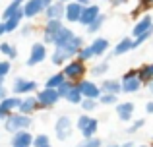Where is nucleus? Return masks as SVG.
<instances>
[{"instance_id": "a878e982", "label": "nucleus", "mask_w": 153, "mask_h": 147, "mask_svg": "<svg viewBox=\"0 0 153 147\" xmlns=\"http://www.w3.org/2000/svg\"><path fill=\"white\" fill-rule=\"evenodd\" d=\"M70 58L72 56L68 52H64V50H60V49H54V50H52V54H51V64L56 66V68H62Z\"/></svg>"}, {"instance_id": "c9c22d12", "label": "nucleus", "mask_w": 153, "mask_h": 147, "mask_svg": "<svg viewBox=\"0 0 153 147\" xmlns=\"http://www.w3.org/2000/svg\"><path fill=\"white\" fill-rule=\"evenodd\" d=\"M76 58H78V60H82V62H89V60H93V52H91V49H89V45H83L82 49L78 50V52H76Z\"/></svg>"}, {"instance_id": "72a5a7b5", "label": "nucleus", "mask_w": 153, "mask_h": 147, "mask_svg": "<svg viewBox=\"0 0 153 147\" xmlns=\"http://www.w3.org/2000/svg\"><path fill=\"white\" fill-rule=\"evenodd\" d=\"M82 99H83L82 93L78 91V87H76V83H74V87L68 91V95L64 97V101H68L70 105H79V103H82Z\"/></svg>"}, {"instance_id": "1a4fd4ad", "label": "nucleus", "mask_w": 153, "mask_h": 147, "mask_svg": "<svg viewBox=\"0 0 153 147\" xmlns=\"http://www.w3.org/2000/svg\"><path fill=\"white\" fill-rule=\"evenodd\" d=\"M47 56H49V49H47V45H43V43H33L31 49H29V56H27V60H25V66H27V68H33V66L45 62Z\"/></svg>"}, {"instance_id": "cd10ccee", "label": "nucleus", "mask_w": 153, "mask_h": 147, "mask_svg": "<svg viewBox=\"0 0 153 147\" xmlns=\"http://www.w3.org/2000/svg\"><path fill=\"white\" fill-rule=\"evenodd\" d=\"M22 6H23V0H12V2L6 6V10L2 12V16H0V21H4V19H8L10 16H14L16 12H19V10H22Z\"/></svg>"}, {"instance_id": "20e7f679", "label": "nucleus", "mask_w": 153, "mask_h": 147, "mask_svg": "<svg viewBox=\"0 0 153 147\" xmlns=\"http://www.w3.org/2000/svg\"><path fill=\"white\" fill-rule=\"evenodd\" d=\"M76 128H78V132L82 134L83 140H87V137H93L95 134H97L99 130V120L95 116H91V114H79L78 120H76Z\"/></svg>"}, {"instance_id": "f704fd0d", "label": "nucleus", "mask_w": 153, "mask_h": 147, "mask_svg": "<svg viewBox=\"0 0 153 147\" xmlns=\"http://www.w3.org/2000/svg\"><path fill=\"white\" fill-rule=\"evenodd\" d=\"M64 75H62V72H58V74H52V75H49L47 78V81H45V87H49V89H56V87L60 85V83L64 81Z\"/></svg>"}, {"instance_id": "79ce46f5", "label": "nucleus", "mask_w": 153, "mask_h": 147, "mask_svg": "<svg viewBox=\"0 0 153 147\" xmlns=\"http://www.w3.org/2000/svg\"><path fill=\"white\" fill-rule=\"evenodd\" d=\"M18 29H19V35H22V37H29V35L33 33V25H31L29 21L23 23V25H19Z\"/></svg>"}, {"instance_id": "864d4df0", "label": "nucleus", "mask_w": 153, "mask_h": 147, "mask_svg": "<svg viewBox=\"0 0 153 147\" xmlns=\"http://www.w3.org/2000/svg\"><path fill=\"white\" fill-rule=\"evenodd\" d=\"M2 35H6V31H4V23L0 21V37H2Z\"/></svg>"}, {"instance_id": "f257e3e1", "label": "nucleus", "mask_w": 153, "mask_h": 147, "mask_svg": "<svg viewBox=\"0 0 153 147\" xmlns=\"http://www.w3.org/2000/svg\"><path fill=\"white\" fill-rule=\"evenodd\" d=\"M83 45H85L83 39L79 37V35H76L74 31H72L70 27H66V25H64L62 29L54 35V39H52V47H54V49L64 50V52H68L72 58L76 56V52H78Z\"/></svg>"}, {"instance_id": "9d476101", "label": "nucleus", "mask_w": 153, "mask_h": 147, "mask_svg": "<svg viewBox=\"0 0 153 147\" xmlns=\"http://www.w3.org/2000/svg\"><path fill=\"white\" fill-rule=\"evenodd\" d=\"M76 87H78V91L82 93L83 99H95L97 101L99 95H101V89H99V85L95 81H91V79H79L78 83H76Z\"/></svg>"}, {"instance_id": "e433bc0d", "label": "nucleus", "mask_w": 153, "mask_h": 147, "mask_svg": "<svg viewBox=\"0 0 153 147\" xmlns=\"http://www.w3.org/2000/svg\"><path fill=\"white\" fill-rule=\"evenodd\" d=\"M31 147H51V137L47 134H39L33 136V145Z\"/></svg>"}, {"instance_id": "603ef678", "label": "nucleus", "mask_w": 153, "mask_h": 147, "mask_svg": "<svg viewBox=\"0 0 153 147\" xmlns=\"http://www.w3.org/2000/svg\"><path fill=\"white\" fill-rule=\"evenodd\" d=\"M136 143H134V141H126V143H122V145H120V147H134Z\"/></svg>"}, {"instance_id": "6e6d98bb", "label": "nucleus", "mask_w": 153, "mask_h": 147, "mask_svg": "<svg viewBox=\"0 0 153 147\" xmlns=\"http://www.w3.org/2000/svg\"><path fill=\"white\" fill-rule=\"evenodd\" d=\"M134 147H153V145H134Z\"/></svg>"}, {"instance_id": "13d9d810", "label": "nucleus", "mask_w": 153, "mask_h": 147, "mask_svg": "<svg viewBox=\"0 0 153 147\" xmlns=\"http://www.w3.org/2000/svg\"><path fill=\"white\" fill-rule=\"evenodd\" d=\"M2 120H4V116H2V114H0V124H2Z\"/></svg>"}, {"instance_id": "3c124183", "label": "nucleus", "mask_w": 153, "mask_h": 147, "mask_svg": "<svg viewBox=\"0 0 153 147\" xmlns=\"http://www.w3.org/2000/svg\"><path fill=\"white\" fill-rule=\"evenodd\" d=\"M146 87H147V91H149V93L153 95V79H151V81H147V83H146Z\"/></svg>"}, {"instance_id": "7ed1b4c3", "label": "nucleus", "mask_w": 153, "mask_h": 147, "mask_svg": "<svg viewBox=\"0 0 153 147\" xmlns=\"http://www.w3.org/2000/svg\"><path fill=\"white\" fill-rule=\"evenodd\" d=\"M62 75L68 79V81H72V83H78L79 79H83L85 78V74H87V64L85 62H82V60H78V58H70V60L66 62V64L62 66Z\"/></svg>"}, {"instance_id": "2eb2a0df", "label": "nucleus", "mask_w": 153, "mask_h": 147, "mask_svg": "<svg viewBox=\"0 0 153 147\" xmlns=\"http://www.w3.org/2000/svg\"><path fill=\"white\" fill-rule=\"evenodd\" d=\"M151 27H153V16L151 14L140 16V18L136 19L134 27H132V39L138 37V35H142V33H146V31H149Z\"/></svg>"}, {"instance_id": "0eeeda50", "label": "nucleus", "mask_w": 153, "mask_h": 147, "mask_svg": "<svg viewBox=\"0 0 153 147\" xmlns=\"http://www.w3.org/2000/svg\"><path fill=\"white\" fill-rule=\"evenodd\" d=\"M142 87H143V85H142V81L138 79L136 68L128 70V72H124L122 75H120V89H122V93L134 95V93H138Z\"/></svg>"}, {"instance_id": "6ab92c4d", "label": "nucleus", "mask_w": 153, "mask_h": 147, "mask_svg": "<svg viewBox=\"0 0 153 147\" xmlns=\"http://www.w3.org/2000/svg\"><path fill=\"white\" fill-rule=\"evenodd\" d=\"M101 14V8L97 6V4H89V6H83L82 8V16H79V19H78V23L79 25H89L91 21H93L97 16Z\"/></svg>"}, {"instance_id": "8fccbe9b", "label": "nucleus", "mask_w": 153, "mask_h": 147, "mask_svg": "<svg viewBox=\"0 0 153 147\" xmlns=\"http://www.w3.org/2000/svg\"><path fill=\"white\" fill-rule=\"evenodd\" d=\"M52 2H54V0H41V4H43V10H45L47 6H51Z\"/></svg>"}, {"instance_id": "4468645a", "label": "nucleus", "mask_w": 153, "mask_h": 147, "mask_svg": "<svg viewBox=\"0 0 153 147\" xmlns=\"http://www.w3.org/2000/svg\"><path fill=\"white\" fill-rule=\"evenodd\" d=\"M33 145V134L29 130H19L12 134L10 147H31Z\"/></svg>"}, {"instance_id": "49530a36", "label": "nucleus", "mask_w": 153, "mask_h": 147, "mask_svg": "<svg viewBox=\"0 0 153 147\" xmlns=\"http://www.w3.org/2000/svg\"><path fill=\"white\" fill-rule=\"evenodd\" d=\"M6 97V87H4V79H0V99Z\"/></svg>"}, {"instance_id": "412c9836", "label": "nucleus", "mask_w": 153, "mask_h": 147, "mask_svg": "<svg viewBox=\"0 0 153 147\" xmlns=\"http://www.w3.org/2000/svg\"><path fill=\"white\" fill-rule=\"evenodd\" d=\"M43 16H45V19H62L64 18V4L54 0L51 6H47L43 10Z\"/></svg>"}, {"instance_id": "a211bd4d", "label": "nucleus", "mask_w": 153, "mask_h": 147, "mask_svg": "<svg viewBox=\"0 0 153 147\" xmlns=\"http://www.w3.org/2000/svg\"><path fill=\"white\" fill-rule=\"evenodd\" d=\"M89 49L91 52H93V56H105V54L111 50V41H108L107 37H95L93 41L89 43Z\"/></svg>"}, {"instance_id": "2f4dec72", "label": "nucleus", "mask_w": 153, "mask_h": 147, "mask_svg": "<svg viewBox=\"0 0 153 147\" xmlns=\"http://www.w3.org/2000/svg\"><path fill=\"white\" fill-rule=\"evenodd\" d=\"M78 106H79V109H82L85 114H91L93 110L99 109V103L95 101V99H82V103H79Z\"/></svg>"}, {"instance_id": "5701e85b", "label": "nucleus", "mask_w": 153, "mask_h": 147, "mask_svg": "<svg viewBox=\"0 0 153 147\" xmlns=\"http://www.w3.org/2000/svg\"><path fill=\"white\" fill-rule=\"evenodd\" d=\"M136 74H138V79L142 81V85H146L147 81L153 79V62H146L140 68H136Z\"/></svg>"}, {"instance_id": "b1692460", "label": "nucleus", "mask_w": 153, "mask_h": 147, "mask_svg": "<svg viewBox=\"0 0 153 147\" xmlns=\"http://www.w3.org/2000/svg\"><path fill=\"white\" fill-rule=\"evenodd\" d=\"M22 21H23V14H22V10L19 12H16L14 16H10L8 19H4V31L6 33H12V31H16L19 25H22Z\"/></svg>"}, {"instance_id": "58836bf2", "label": "nucleus", "mask_w": 153, "mask_h": 147, "mask_svg": "<svg viewBox=\"0 0 153 147\" xmlns=\"http://www.w3.org/2000/svg\"><path fill=\"white\" fill-rule=\"evenodd\" d=\"M10 72H12V62L10 60H0V79H6L8 75H10Z\"/></svg>"}, {"instance_id": "dca6fc26", "label": "nucleus", "mask_w": 153, "mask_h": 147, "mask_svg": "<svg viewBox=\"0 0 153 147\" xmlns=\"http://www.w3.org/2000/svg\"><path fill=\"white\" fill-rule=\"evenodd\" d=\"M82 8L83 6H79L76 0L66 2V4H64V18L62 19H66L68 23H78L79 16H82Z\"/></svg>"}, {"instance_id": "c756f323", "label": "nucleus", "mask_w": 153, "mask_h": 147, "mask_svg": "<svg viewBox=\"0 0 153 147\" xmlns=\"http://www.w3.org/2000/svg\"><path fill=\"white\" fill-rule=\"evenodd\" d=\"M108 68H111L108 60H103V62H97V64L91 66V68H89V74L93 75V78H103V75L108 72Z\"/></svg>"}, {"instance_id": "c03bdc74", "label": "nucleus", "mask_w": 153, "mask_h": 147, "mask_svg": "<svg viewBox=\"0 0 153 147\" xmlns=\"http://www.w3.org/2000/svg\"><path fill=\"white\" fill-rule=\"evenodd\" d=\"M108 2H111L112 8H120V6H126L130 0H108Z\"/></svg>"}, {"instance_id": "39448f33", "label": "nucleus", "mask_w": 153, "mask_h": 147, "mask_svg": "<svg viewBox=\"0 0 153 147\" xmlns=\"http://www.w3.org/2000/svg\"><path fill=\"white\" fill-rule=\"evenodd\" d=\"M72 134H74V122H72V118L68 116V114H60L58 118H56L54 122V136L58 141H66L72 137Z\"/></svg>"}, {"instance_id": "4be33fe9", "label": "nucleus", "mask_w": 153, "mask_h": 147, "mask_svg": "<svg viewBox=\"0 0 153 147\" xmlns=\"http://www.w3.org/2000/svg\"><path fill=\"white\" fill-rule=\"evenodd\" d=\"M99 89H101V93H112V95L122 93V89H120V79H116V78H103Z\"/></svg>"}, {"instance_id": "de8ad7c7", "label": "nucleus", "mask_w": 153, "mask_h": 147, "mask_svg": "<svg viewBox=\"0 0 153 147\" xmlns=\"http://www.w3.org/2000/svg\"><path fill=\"white\" fill-rule=\"evenodd\" d=\"M146 112H147V114H153V101H149V103L146 105Z\"/></svg>"}, {"instance_id": "f3484780", "label": "nucleus", "mask_w": 153, "mask_h": 147, "mask_svg": "<svg viewBox=\"0 0 153 147\" xmlns=\"http://www.w3.org/2000/svg\"><path fill=\"white\" fill-rule=\"evenodd\" d=\"M116 116L120 118L122 122H130L134 118V110H136V105L132 101H122V103H116Z\"/></svg>"}, {"instance_id": "ddd939ff", "label": "nucleus", "mask_w": 153, "mask_h": 147, "mask_svg": "<svg viewBox=\"0 0 153 147\" xmlns=\"http://www.w3.org/2000/svg\"><path fill=\"white\" fill-rule=\"evenodd\" d=\"M22 14H23V19H35V18H39V16L43 14L41 0H23Z\"/></svg>"}, {"instance_id": "393cba45", "label": "nucleus", "mask_w": 153, "mask_h": 147, "mask_svg": "<svg viewBox=\"0 0 153 147\" xmlns=\"http://www.w3.org/2000/svg\"><path fill=\"white\" fill-rule=\"evenodd\" d=\"M132 50V37H124L112 47V56H122Z\"/></svg>"}, {"instance_id": "423d86ee", "label": "nucleus", "mask_w": 153, "mask_h": 147, "mask_svg": "<svg viewBox=\"0 0 153 147\" xmlns=\"http://www.w3.org/2000/svg\"><path fill=\"white\" fill-rule=\"evenodd\" d=\"M39 89V83L35 79H27V78H14L12 81V95H18V97H23V95H33L35 91Z\"/></svg>"}, {"instance_id": "a19ab883", "label": "nucleus", "mask_w": 153, "mask_h": 147, "mask_svg": "<svg viewBox=\"0 0 153 147\" xmlns=\"http://www.w3.org/2000/svg\"><path fill=\"white\" fill-rule=\"evenodd\" d=\"M143 126H146V120H143V118H138V120H134L130 126H128L126 132H128V134H136V132H140Z\"/></svg>"}, {"instance_id": "4d7b16f0", "label": "nucleus", "mask_w": 153, "mask_h": 147, "mask_svg": "<svg viewBox=\"0 0 153 147\" xmlns=\"http://www.w3.org/2000/svg\"><path fill=\"white\" fill-rule=\"evenodd\" d=\"M58 2H62V4H66V2H70V0H58Z\"/></svg>"}, {"instance_id": "9b49d317", "label": "nucleus", "mask_w": 153, "mask_h": 147, "mask_svg": "<svg viewBox=\"0 0 153 147\" xmlns=\"http://www.w3.org/2000/svg\"><path fill=\"white\" fill-rule=\"evenodd\" d=\"M64 27L62 19H45V25H43V45H52V39Z\"/></svg>"}, {"instance_id": "ea45409f", "label": "nucleus", "mask_w": 153, "mask_h": 147, "mask_svg": "<svg viewBox=\"0 0 153 147\" xmlns=\"http://www.w3.org/2000/svg\"><path fill=\"white\" fill-rule=\"evenodd\" d=\"M78 147H103V141L99 140L97 136H93V137H87V140H83Z\"/></svg>"}, {"instance_id": "a18cd8bd", "label": "nucleus", "mask_w": 153, "mask_h": 147, "mask_svg": "<svg viewBox=\"0 0 153 147\" xmlns=\"http://www.w3.org/2000/svg\"><path fill=\"white\" fill-rule=\"evenodd\" d=\"M142 12H143V10H142V8H140V6H138V8H134V10H132V18H134V19H138Z\"/></svg>"}, {"instance_id": "bb28decb", "label": "nucleus", "mask_w": 153, "mask_h": 147, "mask_svg": "<svg viewBox=\"0 0 153 147\" xmlns=\"http://www.w3.org/2000/svg\"><path fill=\"white\" fill-rule=\"evenodd\" d=\"M105 21H107V16H103V14H99L97 18L93 19V21L89 23V25H85V31L89 35H95V33H99V31L103 29V25H105Z\"/></svg>"}, {"instance_id": "09e8293b", "label": "nucleus", "mask_w": 153, "mask_h": 147, "mask_svg": "<svg viewBox=\"0 0 153 147\" xmlns=\"http://www.w3.org/2000/svg\"><path fill=\"white\" fill-rule=\"evenodd\" d=\"M76 2H78L79 6H89V4H91V0H76Z\"/></svg>"}, {"instance_id": "aec40b11", "label": "nucleus", "mask_w": 153, "mask_h": 147, "mask_svg": "<svg viewBox=\"0 0 153 147\" xmlns=\"http://www.w3.org/2000/svg\"><path fill=\"white\" fill-rule=\"evenodd\" d=\"M19 105V97L18 95H6V97L0 99V114L2 116H8L10 112H14Z\"/></svg>"}, {"instance_id": "f03ea898", "label": "nucleus", "mask_w": 153, "mask_h": 147, "mask_svg": "<svg viewBox=\"0 0 153 147\" xmlns=\"http://www.w3.org/2000/svg\"><path fill=\"white\" fill-rule=\"evenodd\" d=\"M2 124H4V130H6V132L14 134V132H19V130H29L31 124H33V120H31V116H27V114H22V112H18V110H14V112H10L8 116H4Z\"/></svg>"}, {"instance_id": "473e14b6", "label": "nucleus", "mask_w": 153, "mask_h": 147, "mask_svg": "<svg viewBox=\"0 0 153 147\" xmlns=\"http://www.w3.org/2000/svg\"><path fill=\"white\" fill-rule=\"evenodd\" d=\"M97 103H99V105H103V106H112V105H116V103H118V95L101 93V95H99V99H97Z\"/></svg>"}, {"instance_id": "f8f14e48", "label": "nucleus", "mask_w": 153, "mask_h": 147, "mask_svg": "<svg viewBox=\"0 0 153 147\" xmlns=\"http://www.w3.org/2000/svg\"><path fill=\"white\" fill-rule=\"evenodd\" d=\"M16 110L22 112V114H27V116H33V114L41 109H39V103H37V99H35V95H23V97H19V105H18Z\"/></svg>"}, {"instance_id": "6e6552de", "label": "nucleus", "mask_w": 153, "mask_h": 147, "mask_svg": "<svg viewBox=\"0 0 153 147\" xmlns=\"http://www.w3.org/2000/svg\"><path fill=\"white\" fill-rule=\"evenodd\" d=\"M35 99L39 103V109H52V106L58 105L60 97L56 93V89H49V87H43L41 91H35Z\"/></svg>"}, {"instance_id": "37998d69", "label": "nucleus", "mask_w": 153, "mask_h": 147, "mask_svg": "<svg viewBox=\"0 0 153 147\" xmlns=\"http://www.w3.org/2000/svg\"><path fill=\"white\" fill-rule=\"evenodd\" d=\"M138 6L142 8L143 12H147V10H151V8H153V0H138Z\"/></svg>"}, {"instance_id": "4c0bfd02", "label": "nucleus", "mask_w": 153, "mask_h": 147, "mask_svg": "<svg viewBox=\"0 0 153 147\" xmlns=\"http://www.w3.org/2000/svg\"><path fill=\"white\" fill-rule=\"evenodd\" d=\"M72 87H74V83H72V81H68V79H64V81L60 83L58 87H56V93H58L60 101H62V99H64V97H66V95H68V91H70Z\"/></svg>"}, {"instance_id": "c85d7f7f", "label": "nucleus", "mask_w": 153, "mask_h": 147, "mask_svg": "<svg viewBox=\"0 0 153 147\" xmlns=\"http://www.w3.org/2000/svg\"><path fill=\"white\" fill-rule=\"evenodd\" d=\"M0 54H4L6 56V60H16L18 58V49H16V45H12V43H0Z\"/></svg>"}, {"instance_id": "5fc2aeb1", "label": "nucleus", "mask_w": 153, "mask_h": 147, "mask_svg": "<svg viewBox=\"0 0 153 147\" xmlns=\"http://www.w3.org/2000/svg\"><path fill=\"white\" fill-rule=\"evenodd\" d=\"M105 147H120V145H116V143H111V145H105Z\"/></svg>"}, {"instance_id": "7c9ffc66", "label": "nucleus", "mask_w": 153, "mask_h": 147, "mask_svg": "<svg viewBox=\"0 0 153 147\" xmlns=\"http://www.w3.org/2000/svg\"><path fill=\"white\" fill-rule=\"evenodd\" d=\"M151 35H153V27H151L149 31H146V33H142V35H138V37H134V39H132V50L140 49L143 43H147V41L151 39Z\"/></svg>"}]
</instances>
